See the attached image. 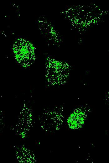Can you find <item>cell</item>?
Masks as SVG:
<instances>
[{
	"label": "cell",
	"instance_id": "6da1fadb",
	"mask_svg": "<svg viewBox=\"0 0 109 163\" xmlns=\"http://www.w3.org/2000/svg\"><path fill=\"white\" fill-rule=\"evenodd\" d=\"M14 52L17 59L24 66L31 64L34 58V50L31 45L27 41H17L14 46Z\"/></svg>",
	"mask_w": 109,
	"mask_h": 163
}]
</instances>
